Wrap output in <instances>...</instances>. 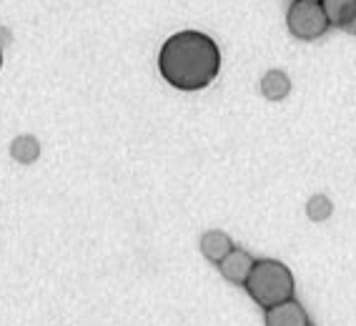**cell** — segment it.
Returning <instances> with one entry per match:
<instances>
[{"label": "cell", "instance_id": "cell-1", "mask_svg": "<svg viewBox=\"0 0 356 326\" xmlns=\"http://www.w3.org/2000/svg\"><path fill=\"white\" fill-rule=\"evenodd\" d=\"M159 71L178 90H201L216 81L221 71V51L211 35L201 31H178L161 45Z\"/></svg>", "mask_w": 356, "mask_h": 326}, {"label": "cell", "instance_id": "cell-2", "mask_svg": "<svg viewBox=\"0 0 356 326\" xmlns=\"http://www.w3.org/2000/svg\"><path fill=\"white\" fill-rule=\"evenodd\" d=\"M243 288L261 309H271L284 301H291L296 284H293V274L286 263L276 261V259H259Z\"/></svg>", "mask_w": 356, "mask_h": 326}, {"label": "cell", "instance_id": "cell-3", "mask_svg": "<svg viewBox=\"0 0 356 326\" xmlns=\"http://www.w3.org/2000/svg\"><path fill=\"white\" fill-rule=\"evenodd\" d=\"M286 26L293 38L299 40H316L329 31V20L324 15L321 3H306L293 0L286 13Z\"/></svg>", "mask_w": 356, "mask_h": 326}, {"label": "cell", "instance_id": "cell-4", "mask_svg": "<svg viewBox=\"0 0 356 326\" xmlns=\"http://www.w3.org/2000/svg\"><path fill=\"white\" fill-rule=\"evenodd\" d=\"M216 266H218V271H221V276L226 279V282L243 286V284H246V279L251 276V271H254L256 259L248 254L246 249H234L221 263H216Z\"/></svg>", "mask_w": 356, "mask_h": 326}, {"label": "cell", "instance_id": "cell-5", "mask_svg": "<svg viewBox=\"0 0 356 326\" xmlns=\"http://www.w3.org/2000/svg\"><path fill=\"white\" fill-rule=\"evenodd\" d=\"M264 319H266V326H312L309 324V313L296 299L266 309Z\"/></svg>", "mask_w": 356, "mask_h": 326}, {"label": "cell", "instance_id": "cell-6", "mask_svg": "<svg viewBox=\"0 0 356 326\" xmlns=\"http://www.w3.org/2000/svg\"><path fill=\"white\" fill-rule=\"evenodd\" d=\"M198 246H201V254H204L211 263H221L223 259L236 249L229 234L218 229H211V231H206V234H201Z\"/></svg>", "mask_w": 356, "mask_h": 326}, {"label": "cell", "instance_id": "cell-7", "mask_svg": "<svg viewBox=\"0 0 356 326\" xmlns=\"http://www.w3.org/2000/svg\"><path fill=\"white\" fill-rule=\"evenodd\" d=\"M259 88L264 93V98H268V101H284L291 93V78L284 71H279V68H271V71L261 76Z\"/></svg>", "mask_w": 356, "mask_h": 326}, {"label": "cell", "instance_id": "cell-8", "mask_svg": "<svg viewBox=\"0 0 356 326\" xmlns=\"http://www.w3.org/2000/svg\"><path fill=\"white\" fill-rule=\"evenodd\" d=\"M38 156H40V141L35 138V136L23 133V136H18V138L10 141V158L18 161V163H23V166L35 163Z\"/></svg>", "mask_w": 356, "mask_h": 326}, {"label": "cell", "instance_id": "cell-9", "mask_svg": "<svg viewBox=\"0 0 356 326\" xmlns=\"http://www.w3.org/2000/svg\"><path fill=\"white\" fill-rule=\"evenodd\" d=\"M321 8H324V15L329 20V26L343 28L346 20L356 13V0H321Z\"/></svg>", "mask_w": 356, "mask_h": 326}, {"label": "cell", "instance_id": "cell-10", "mask_svg": "<svg viewBox=\"0 0 356 326\" xmlns=\"http://www.w3.org/2000/svg\"><path fill=\"white\" fill-rule=\"evenodd\" d=\"M334 213V204L326 193H314L312 199L306 201V216L312 218L314 224H324L326 218H331Z\"/></svg>", "mask_w": 356, "mask_h": 326}, {"label": "cell", "instance_id": "cell-11", "mask_svg": "<svg viewBox=\"0 0 356 326\" xmlns=\"http://www.w3.org/2000/svg\"><path fill=\"white\" fill-rule=\"evenodd\" d=\"M343 31L349 33V35H356V13L351 15L349 20H346V26H343Z\"/></svg>", "mask_w": 356, "mask_h": 326}, {"label": "cell", "instance_id": "cell-12", "mask_svg": "<svg viewBox=\"0 0 356 326\" xmlns=\"http://www.w3.org/2000/svg\"><path fill=\"white\" fill-rule=\"evenodd\" d=\"M0 68H3V51H0Z\"/></svg>", "mask_w": 356, "mask_h": 326}, {"label": "cell", "instance_id": "cell-13", "mask_svg": "<svg viewBox=\"0 0 356 326\" xmlns=\"http://www.w3.org/2000/svg\"><path fill=\"white\" fill-rule=\"evenodd\" d=\"M306 3H321V0H306Z\"/></svg>", "mask_w": 356, "mask_h": 326}]
</instances>
